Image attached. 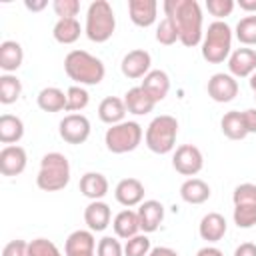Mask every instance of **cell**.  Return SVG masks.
Listing matches in <instances>:
<instances>
[{"label":"cell","instance_id":"obj_40","mask_svg":"<svg viewBox=\"0 0 256 256\" xmlns=\"http://www.w3.org/2000/svg\"><path fill=\"white\" fill-rule=\"evenodd\" d=\"M52 8H54L58 20L60 18H76L80 12V2L78 0H54Z\"/></svg>","mask_w":256,"mask_h":256},{"label":"cell","instance_id":"obj_20","mask_svg":"<svg viewBox=\"0 0 256 256\" xmlns=\"http://www.w3.org/2000/svg\"><path fill=\"white\" fill-rule=\"evenodd\" d=\"M226 218L218 212H208L206 216H202L200 224H198V234L202 240L206 242H220L226 234Z\"/></svg>","mask_w":256,"mask_h":256},{"label":"cell","instance_id":"obj_37","mask_svg":"<svg viewBox=\"0 0 256 256\" xmlns=\"http://www.w3.org/2000/svg\"><path fill=\"white\" fill-rule=\"evenodd\" d=\"M28 256H62L58 246L48 238H34L28 242Z\"/></svg>","mask_w":256,"mask_h":256},{"label":"cell","instance_id":"obj_2","mask_svg":"<svg viewBox=\"0 0 256 256\" xmlns=\"http://www.w3.org/2000/svg\"><path fill=\"white\" fill-rule=\"evenodd\" d=\"M64 72L78 86H96L104 80L106 68L100 58L86 50H70L64 58Z\"/></svg>","mask_w":256,"mask_h":256},{"label":"cell","instance_id":"obj_36","mask_svg":"<svg viewBox=\"0 0 256 256\" xmlns=\"http://www.w3.org/2000/svg\"><path fill=\"white\" fill-rule=\"evenodd\" d=\"M232 202L234 206H256V184L252 182H244L238 184L232 192Z\"/></svg>","mask_w":256,"mask_h":256},{"label":"cell","instance_id":"obj_9","mask_svg":"<svg viewBox=\"0 0 256 256\" xmlns=\"http://www.w3.org/2000/svg\"><path fill=\"white\" fill-rule=\"evenodd\" d=\"M90 120L84 114H68L60 120V138L68 144H84L90 138Z\"/></svg>","mask_w":256,"mask_h":256},{"label":"cell","instance_id":"obj_32","mask_svg":"<svg viewBox=\"0 0 256 256\" xmlns=\"http://www.w3.org/2000/svg\"><path fill=\"white\" fill-rule=\"evenodd\" d=\"M66 96H68V104H66V112H72V114H80V110H84L90 102V94L84 86H70L66 90Z\"/></svg>","mask_w":256,"mask_h":256},{"label":"cell","instance_id":"obj_39","mask_svg":"<svg viewBox=\"0 0 256 256\" xmlns=\"http://www.w3.org/2000/svg\"><path fill=\"white\" fill-rule=\"evenodd\" d=\"M96 256H124V246L112 236H104L96 244Z\"/></svg>","mask_w":256,"mask_h":256},{"label":"cell","instance_id":"obj_41","mask_svg":"<svg viewBox=\"0 0 256 256\" xmlns=\"http://www.w3.org/2000/svg\"><path fill=\"white\" fill-rule=\"evenodd\" d=\"M234 0H206V8L212 16H216L218 20H222L224 16H230L234 10Z\"/></svg>","mask_w":256,"mask_h":256},{"label":"cell","instance_id":"obj_16","mask_svg":"<svg viewBox=\"0 0 256 256\" xmlns=\"http://www.w3.org/2000/svg\"><path fill=\"white\" fill-rule=\"evenodd\" d=\"M110 220H112V210L102 200H90V204L84 208V222L92 232H104L110 226Z\"/></svg>","mask_w":256,"mask_h":256},{"label":"cell","instance_id":"obj_24","mask_svg":"<svg viewBox=\"0 0 256 256\" xmlns=\"http://www.w3.org/2000/svg\"><path fill=\"white\" fill-rule=\"evenodd\" d=\"M24 60V50L16 40H4L0 44V68L6 74L16 72L22 66Z\"/></svg>","mask_w":256,"mask_h":256},{"label":"cell","instance_id":"obj_5","mask_svg":"<svg viewBox=\"0 0 256 256\" xmlns=\"http://www.w3.org/2000/svg\"><path fill=\"white\" fill-rule=\"evenodd\" d=\"M232 54V28L224 20H214L202 38V58L220 64Z\"/></svg>","mask_w":256,"mask_h":256},{"label":"cell","instance_id":"obj_44","mask_svg":"<svg viewBox=\"0 0 256 256\" xmlns=\"http://www.w3.org/2000/svg\"><path fill=\"white\" fill-rule=\"evenodd\" d=\"M234 256H256V244H252V242H242L240 246H236Z\"/></svg>","mask_w":256,"mask_h":256},{"label":"cell","instance_id":"obj_12","mask_svg":"<svg viewBox=\"0 0 256 256\" xmlns=\"http://www.w3.org/2000/svg\"><path fill=\"white\" fill-rule=\"evenodd\" d=\"M28 164V156L26 150L18 144L12 146H4L0 150V172L2 176H18L26 170Z\"/></svg>","mask_w":256,"mask_h":256},{"label":"cell","instance_id":"obj_28","mask_svg":"<svg viewBox=\"0 0 256 256\" xmlns=\"http://www.w3.org/2000/svg\"><path fill=\"white\" fill-rule=\"evenodd\" d=\"M24 136V122L14 114H2L0 116V142L6 146H12L20 142Z\"/></svg>","mask_w":256,"mask_h":256},{"label":"cell","instance_id":"obj_50","mask_svg":"<svg viewBox=\"0 0 256 256\" xmlns=\"http://www.w3.org/2000/svg\"><path fill=\"white\" fill-rule=\"evenodd\" d=\"M254 100H256V94H254Z\"/></svg>","mask_w":256,"mask_h":256},{"label":"cell","instance_id":"obj_22","mask_svg":"<svg viewBox=\"0 0 256 256\" xmlns=\"http://www.w3.org/2000/svg\"><path fill=\"white\" fill-rule=\"evenodd\" d=\"M112 228H114V234L122 240H130L132 236L140 234V220H138V212L130 210V208H124L120 210L114 220H112Z\"/></svg>","mask_w":256,"mask_h":256},{"label":"cell","instance_id":"obj_43","mask_svg":"<svg viewBox=\"0 0 256 256\" xmlns=\"http://www.w3.org/2000/svg\"><path fill=\"white\" fill-rule=\"evenodd\" d=\"M242 118H244V124H246L248 134H256V108L242 110Z\"/></svg>","mask_w":256,"mask_h":256},{"label":"cell","instance_id":"obj_42","mask_svg":"<svg viewBox=\"0 0 256 256\" xmlns=\"http://www.w3.org/2000/svg\"><path fill=\"white\" fill-rule=\"evenodd\" d=\"M2 256H28V242L26 240H10L4 250H2Z\"/></svg>","mask_w":256,"mask_h":256},{"label":"cell","instance_id":"obj_48","mask_svg":"<svg viewBox=\"0 0 256 256\" xmlns=\"http://www.w3.org/2000/svg\"><path fill=\"white\" fill-rule=\"evenodd\" d=\"M238 6L244 12H256V0H238Z\"/></svg>","mask_w":256,"mask_h":256},{"label":"cell","instance_id":"obj_33","mask_svg":"<svg viewBox=\"0 0 256 256\" xmlns=\"http://www.w3.org/2000/svg\"><path fill=\"white\" fill-rule=\"evenodd\" d=\"M236 38L244 46H256V14L240 18L236 24Z\"/></svg>","mask_w":256,"mask_h":256},{"label":"cell","instance_id":"obj_26","mask_svg":"<svg viewBox=\"0 0 256 256\" xmlns=\"http://www.w3.org/2000/svg\"><path fill=\"white\" fill-rule=\"evenodd\" d=\"M80 192L90 200H102L108 194V180L100 172H86L80 178Z\"/></svg>","mask_w":256,"mask_h":256},{"label":"cell","instance_id":"obj_10","mask_svg":"<svg viewBox=\"0 0 256 256\" xmlns=\"http://www.w3.org/2000/svg\"><path fill=\"white\" fill-rule=\"evenodd\" d=\"M208 96L214 102H230L238 96V80L230 72H216L208 80Z\"/></svg>","mask_w":256,"mask_h":256},{"label":"cell","instance_id":"obj_21","mask_svg":"<svg viewBox=\"0 0 256 256\" xmlns=\"http://www.w3.org/2000/svg\"><path fill=\"white\" fill-rule=\"evenodd\" d=\"M126 104H124V98H118V96H106L100 104H98V118L108 124V126H114V124H120L124 122V116H126Z\"/></svg>","mask_w":256,"mask_h":256},{"label":"cell","instance_id":"obj_35","mask_svg":"<svg viewBox=\"0 0 256 256\" xmlns=\"http://www.w3.org/2000/svg\"><path fill=\"white\" fill-rule=\"evenodd\" d=\"M152 250L150 238L146 234H136L124 244V256H148Z\"/></svg>","mask_w":256,"mask_h":256},{"label":"cell","instance_id":"obj_19","mask_svg":"<svg viewBox=\"0 0 256 256\" xmlns=\"http://www.w3.org/2000/svg\"><path fill=\"white\" fill-rule=\"evenodd\" d=\"M142 90L158 104L162 102L170 92V78L164 70H150L142 80Z\"/></svg>","mask_w":256,"mask_h":256},{"label":"cell","instance_id":"obj_38","mask_svg":"<svg viewBox=\"0 0 256 256\" xmlns=\"http://www.w3.org/2000/svg\"><path fill=\"white\" fill-rule=\"evenodd\" d=\"M232 218L238 228H252L256 224V206H234Z\"/></svg>","mask_w":256,"mask_h":256},{"label":"cell","instance_id":"obj_8","mask_svg":"<svg viewBox=\"0 0 256 256\" xmlns=\"http://www.w3.org/2000/svg\"><path fill=\"white\" fill-rule=\"evenodd\" d=\"M172 166L182 176H196L204 168V156L198 146L182 144L176 148V152L172 156Z\"/></svg>","mask_w":256,"mask_h":256},{"label":"cell","instance_id":"obj_25","mask_svg":"<svg viewBox=\"0 0 256 256\" xmlns=\"http://www.w3.org/2000/svg\"><path fill=\"white\" fill-rule=\"evenodd\" d=\"M124 104H126V110L130 114H136V116H144V114L152 112V108L156 106V102L142 90V86L130 88L124 94Z\"/></svg>","mask_w":256,"mask_h":256},{"label":"cell","instance_id":"obj_27","mask_svg":"<svg viewBox=\"0 0 256 256\" xmlns=\"http://www.w3.org/2000/svg\"><path fill=\"white\" fill-rule=\"evenodd\" d=\"M180 198L186 204H204L210 198V186L200 178H188L180 186Z\"/></svg>","mask_w":256,"mask_h":256},{"label":"cell","instance_id":"obj_11","mask_svg":"<svg viewBox=\"0 0 256 256\" xmlns=\"http://www.w3.org/2000/svg\"><path fill=\"white\" fill-rule=\"evenodd\" d=\"M150 66H152V58H150V52L142 50V48H136V50H130L124 58H122V64H120V70L126 78L130 80H138V78H144L148 72H150Z\"/></svg>","mask_w":256,"mask_h":256},{"label":"cell","instance_id":"obj_6","mask_svg":"<svg viewBox=\"0 0 256 256\" xmlns=\"http://www.w3.org/2000/svg\"><path fill=\"white\" fill-rule=\"evenodd\" d=\"M176 136H178V120L170 114H160L148 124L144 132V142L148 150H152L154 154H168L176 146Z\"/></svg>","mask_w":256,"mask_h":256},{"label":"cell","instance_id":"obj_14","mask_svg":"<svg viewBox=\"0 0 256 256\" xmlns=\"http://www.w3.org/2000/svg\"><path fill=\"white\" fill-rule=\"evenodd\" d=\"M228 70L234 78H250L256 72V50L236 48L228 56Z\"/></svg>","mask_w":256,"mask_h":256},{"label":"cell","instance_id":"obj_13","mask_svg":"<svg viewBox=\"0 0 256 256\" xmlns=\"http://www.w3.org/2000/svg\"><path fill=\"white\" fill-rule=\"evenodd\" d=\"M114 198L124 208H134L144 202V184L138 178H122L114 188Z\"/></svg>","mask_w":256,"mask_h":256},{"label":"cell","instance_id":"obj_18","mask_svg":"<svg viewBox=\"0 0 256 256\" xmlns=\"http://www.w3.org/2000/svg\"><path fill=\"white\" fill-rule=\"evenodd\" d=\"M128 14L136 26L148 28L158 18V2L156 0H130L128 2Z\"/></svg>","mask_w":256,"mask_h":256},{"label":"cell","instance_id":"obj_17","mask_svg":"<svg viewBox=\"0 0 256 256\" xmlns=\"http://www.w3.org/2000/svg\"><path fill=\"white\" fill-rule=\"evenodd\" d=\"M138 220H140V230L144 234H150V232H156L158 226L162 224L164 220V206L162 202L158 200H144L140 206H138Z\"/></svg>","mask_w":256,"mask_h":256},{"label":"cell","instance_id":"obj_30","mask_svg":"<svg viewBox=\"0 0 256 256\" xmlns=\"http://www.w3.org/2000/svg\"><path fill=\"white\" fill-rule=\"evenodd\" d=\"M80 32H82V28H80V22L76 18H60L54 24L52 36L60 44H74L80 38Z\"/></svg>","mask_w":256,"mask_h":256},{"label":"cell","instance_id":"obj_23","mask_svg":"<svg viewBox=\"0 0 256 256\" xmlns=\"http://www.w3.org/2000/svg\"><path fill=\"white\" fill-rule=\"evenodd\" d=\"M36 104L42 112H62L66 110V104H68V96L64 90L56 88V86H46L38 92L36 96Z\"/></svg>","mask_w":256,"mask_h":256},{"label":"cell","instance_id":"obj_1","mask_svg":"<svg viewBox=\"0 0 256 256\" xmlns=\"http://www.w3.org/2000/svg\"><path fill=\"white\" fill-rule=\"evenodd\" d=\"M166 18H170L180 34V42L188 48L202 44V8L196 0H166L162 4Z\"/></svg>","mask_w":256,"mask_h":256},{"label":"cell","instance_id":"obj_34","mask_svg":"<svg viewBox=\"0 0 256 256\" xmlns=\"http://www.w3.org/2000/svg\"><path fill=\"white\" fill-rule=\"evenodd\" d=\"M156 40H158L160 44H164V46H172V44L180 42L178 28H176V24H174L170 18L164 16V20L158 24V28H156Z\"/></svg>","mask_w":256,"mask_h":256},{"label":"cell","instance_id":"obj_29","mask_svg":"<svg viewBox=\"0 0 256 256\" xmlns=\"http://www.w3.org/2000/svg\"><path fill=\"white\" fill-rule=\"evenodd\" d=\"M220 130L226 138L230 140H244L248 136V130H246V124H244V118H242V112L238 110H230L222 116L220 120Z\"/></svg>","mask_w":256,"mask_h":256},{"label":"cell","instance_id":"obj_49","mask_svg":"<svg viewBox=\"0 0 256 256\" xmlns=\"http://www.w3.org/2000/svg\"><path fill=\"white\" fill-rule=\"evenodd\" d=\"M250 88H252V92L256 94V72L250 76Z\"/></svg>","mask_w":256,"mask_h":256},{"label":"cell","instance_id":"obj_7","mask_svg":"<svg viewBox=\"0 0 256 256\" xmlns=\"http://www.w3.org/2000/svg\"><path fill=\"white\" fill-rule=\"evenodd\" d=\"M144 138L142 126L134 120H124L120 124H114L104 134V144L112 154H126L140 146Z\"/></svg>","mask_w":256,"mask_h":256},{"label":"cell","instance_id":"obj_31","mask_svg":"<svg viewBox=\"0 0 256 256\" xmlns=\"http://www.w3.org/2000/svg\"><path fill=\"white\" fill-rule=\"evenodd\" d=\"M22 94V82L14 74H2L0 76V102L2 104H14Z\"/></svg>","mask_w":256,"mask_h":256},{"label":"cell","instance_id":"obj_45","mask_svg":"<svg viewBox=\"0 0 256 256\" xmlns=\"http://www.w3.org/2000/svg\"><path fill=\"white\" fill-rule=\"evenodd\" d=\"M148 256H180L176 250H172V248H168V246H156V248H152L150 250V254Z\"/></svg>","mask_w":256,"mask_h":256},{"label":"cell","instance_id":"obj_46","mask_svg":"<svg viewBox=\"0 0 256 256\" xmlns=\"http://www.w3.org/2000/svg\"><path fill=\"white\" fill-rule=\"evenodd\" d=\"M196 256H224V252L218 250L216 246H204V248H200L196 252Z\"/></svg>","mask_w":256,"mask_h":256},{"label":"cell","instance_id":"obj_3","mask_svg":"<svg viewBox=\"0 0 256 256\" xmlns=\"http://www.w3.org/2000/svg\"><path fill=\"white\" fill-rule=\"evenodd\" d=\"M70 182V162L60 152H48L40 160V170L36 176V184L44 192L64 190Z\"/></svg>","mask_w":256,"mask_h":256},{"label":"cell","instance_id":"obj_4","mask_svg":"<svg viewBox=\"0 0 256 256\" xmlns=\"http://www.w3.org/2000/svg\"><path fill=\"white\" fill-rule=\"evenodd\" d=\"M114 30H116V16H114V10H112L110 2L94 0L88 6L86 24H84V32H86L88 40L96 42V44L108 42L112 38Z\"/></svg>","mask_w":256,"mask_h":256},{"label":"cell","instance_id":"obj_47","mask_svg":"<svg viewBox=\"0 0 256 256\" xmlns=\"http://www.w3.org/2000/svg\"><path fill=\"white\" fill-rule=\"evenodd\" d=\"M46 0H38V2H30V0H26L24 2V6L28 8V10H32V12H40V10H44L46 8Z\"/></svg>","mask_w":256,"mask_h":256},{"label":"cell","instance_id":"obj_15","mask_svg":"<svg viewBox=\"0 0 256 256\" xmlns=\"http://www.w3.org/2000/svg\"><path fill=\"white\" fill-rule=\"evenodd\" d=\"M66 256H96V238L92 230H74L64 242Z\"/></svg>","mask_w":256,"mask_h":256}]
</instances>
